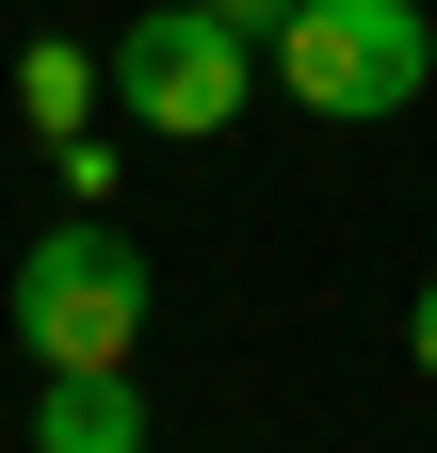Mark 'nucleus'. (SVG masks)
Returning a JSON list of instances; mask_svg holds the SVG:
<instances>
[{"instance_id": "1", "label": "nucleus", "mask_w": 437, "mask_h": 453, "mask_svg": "<svg viewBox=\"0 0 437 453\" xmlns=\"http://www.w3.org/2000/svg\"><path fill=\"white\" fill-rule=\"evenodd\" d=\"M146 243L130 226H49V243L17 259V292H0V324H17L33 372H130L146 357Z\"/></svg>"}, {"instance_id": "2", "label": "nucleus", "mask_w": 437, "mask_h": 453, "mask_svg": "<svg viewBox=\"0 0 437 453\" xmlns=\"http://www.w3.org/2000/svg\"><path fill=\"white\" fill-rule=\"evenodd\" d=\"M421 81H437V17L421 0H292V33H276V97L324 113V130H372Z\"/></svg>"}, {"instance_id": "3", "label": "nucleus", "mask_w": 437, "mask_h": 453, "mask_svg": "<svg viewBox=\"0 0 437 453\" xmlns=\"http://www.w3.org/2000/svg\"><path fill=\"white\" fill-rule=\"evenodd\" d=\"M259 65H276V49H259L243 17L162 0V17H130V33H114V113H130V130H162V146H211V130L259 97Z\"/></svg>"}, {"instance_id": "4", "label": "nucleus", "mask_w": 437, "mask_h": 453, "mask_svg": "<svg viewBox=\"0 0 437 453\" xmlns=\"http://www.w3.org/2000/svg\"><path fill=\"white\" fill-rule=\"evenodd\" d=\"M33 453H146V388L130 372H49L33 388Z\"/></svg>"}, {"instance_id": "5", "label": "nucleus", "mask_w": 437, "mask_h": 453, "mask_svg": "<svg viewBox=\"0 0 437 453\" xmlns=\"http://www.w3.org/2000/svg\"><path fill=\"white\" fill-rule=\"evenodd\" d=\"M97 97H114V65H97V49H33V65H17V113H33L49 146H81Z\"/></svg>"}, {"instance_id": "6", "label": "nucleus", "mask_w": 437, "mask_h": 453, "mask_svg": "<svg viewBox=\"0 0 437 453\" xmlns=\"http://www.w3.org/2000/svg\"><path fill=\"white\" fill-rule=\"evenodd\" d=\"M211 17H243V33H259V49H276V33H292V0H211Z\"/></svg>"}, {"instance_id": "7", "label": "nucleus", "mask_w": 437, "mask_h": 453, "mask_svg": "<svg viewBox=\"0 0 437 453\" xmlns=\"http://www.w3.org/2000/svg\"><path fill=\"white\" fill-rule=\"evenodd\" d=\"M405 357H421V372H437V275H421V308H405Z\"/></svg>"}]
</instances>
